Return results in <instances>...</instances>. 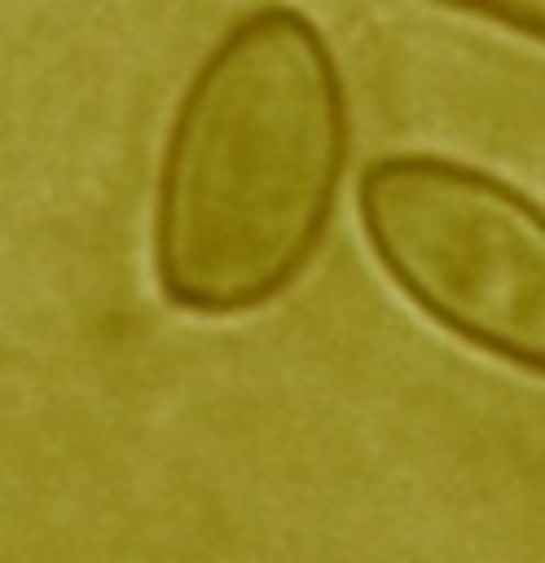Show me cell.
Wrapping results in <instances>:
<instances>
[{
	"instance_id": "cell-1",
	"label": "cell",
	"mask_w": 545,
	"mask_h": 563,
	"mask_svg": "<svg viewBox=\"0 0 545 563\" xmlns=\"http://www.w3.org/2000/svg\"><path fill=\"white\" fill-rule=\"evenodd\" d=\"M352 154L343 70L290 4L242 13L189 75L158 158L149 255L163 303L246 317L316 260Z\"/></svg>"
},
{
	"instance_id": "cell-2",
	"label": "cell",
	"mask_w": 545,
	"mask_h": 563,
	"mask_svg": "<svg viewBox=\"0 0 545 563\" xmlns=\"http://www.w3.org/2000/svg\"><path fill=\"white\" fill-rule=\"evenodd\" d=\"M356 216L387 282L466 347L545 378V207L444 154H378Z\"/></svg>"
},
{
	"instance_id": "cell-3",
	"label": "cell",
	"mask_w": 545,
	"mask_h": 563,
	"mask_svg": "<svg viewBox=\"0 0 545 563\" xmlns=\"http://www.w3.org/2000/svg\"><path fill=\"white\" fill-rule=\"evenodd\" d=\"M461 18H475V22H488V26H501V31H514L532 44H545V0H501V4H470V9H457Z\"/></svg>"
}]
</instances>
